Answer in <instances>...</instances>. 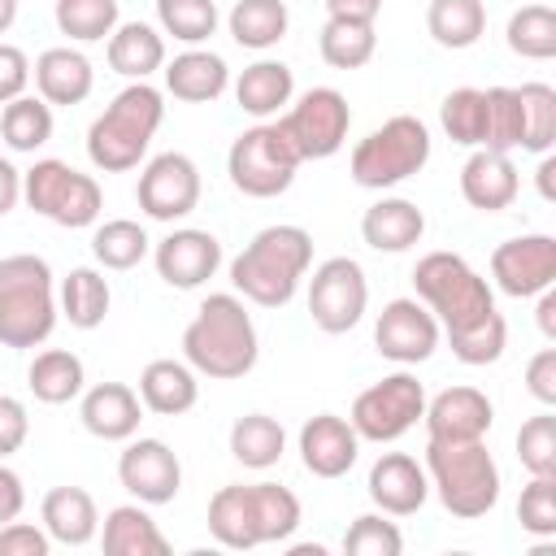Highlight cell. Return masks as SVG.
<instances>
[{
    "label": "cell",
    "instance_id": "6da1fadb",
    "mask_svg": "<svg viewBox=\"0 0 556 556\" xmlns=\"http://www.w3.org/2000/svg\"><path fill=\"white\" fill-rule=\"evenodd\" d=\"M182 356L195 374H208V378H243L256 356H261V343H256V326L243 308L239 295L230 291H217L200 304V313L191 317V326L182 330Z\"/></svg>",
    "mask_w": 556,
    "mask_h": 556
},
{
    "label": "cell",
    "instance_id": "7a4b0ae2",
    "mask_svg": "<svg viewBox=\"0 0 556 556\" xmlns=\"http://www.w3.org/2000/svg\"><path fill=\"white\" fill-rule=\"evenodd\" d=\"M313 261V235L304 226H265L235 261L230 282L261 308H282Z\"/></svg>",
    "mask_w": 556,
    "mask_h": 556
},
{
    "label": "cell",
    "instance_id": "3957f363",
    "mask_svg": "<svg viewBox=\"0 0 556 556\" xmlns=\"http://www.w3.org/2000/svg\"><path fill=\"white\" fill-rule=\"evenodd\" d=\"M165 117V104H161V91L148 87V83H130L113 96V104L91 122L87 130V156L96 169L104 174H122V169H135L156 135Z\"/></svg>",
    "mask_w": 556,
    "mask_h": 556
},
{
    "label": "cell",
    "instance_id": "277c9868",
    "mask_svg": "<svg viewBox=\"0 0 556 556\" xmlns=\"http://www.w3.org/2000/svg\"><path fill=\"white\" fill-rule=\"evenodd\" d=\"M56 326L52 269L35 252H17L0 261V343L4 348H39Z\"/></svg>",
    "mask_w": 556,
    "mask_h": 556
},
{
    "label": "cell",
    "instance_id": "5b68a950",
    "mask_svg": "<svg viewBox=\"0 0 556 556\" xmlns=\"http://www.w3.org/2000/svg\"><path fill=\"white\" fill-rule=\"evenodd\" d=\"M426 478L439 491L443 508L465 521L486 517L500 500V465L482 439H469V443L430 439L426 443Z\"/></svg>",
    "mask_w": 556,
    "mask_h": 556
},
{
    "label": "cell",
    "instance_id": "8992f818",
    "mask_svg": "<svg viewBox=\"0 0 556 556\" xmlns=\"http://www.w3.org/2000/svg\"><path fill=\"white\" fill-rule=\"evenodd\" d=\"M413 287L443 330H465L495 308L486 278L456 252H426L413 269Z\"/></svg>",
    "mask_w": 556,
    "mask_h": 556
},
{
    "label": "cell",
    "instance_id": "52a82bcc",
    "mask_svg": "<svg viewBox=\"0 0 556 556\" xmlns=\"http://www.w3.org/2000/svg\"><path fill=\"white\" fill-rule=\"evenodd\" d=\"M430 161V130L421 117H391L378 130H369L356 148H352V178L369 191L395 187L404 178H413L421 165Z\"/></svg>",
    "mask_w": 556,
    "mask_h": 556
},
{
    "label": "cell",
    "instance_id": "ba28073f",
    "mask_svg": "<svg viewBox=\"0 0 556 556\" xmlns=\"http://www.w3.org/2000/svg\"><path fill=\"white\" fill-rule=\"evenodd\" d=\"M22 200L43 213L48 222L56 226H91L104 208V195H100V182L91 174H78L74 165L48 156V161H35L26 174H22Z\"/></svg>",
    "mask_w": 556,
    "mask_h": 556
},
{
    "label": "cell",
    "instance_id": "9c48e42d",
    "mask_svg": "<svg viewBox=\"0 0 556 556\" xmlns=\"http://www.w3.org/2000/svg\"><path fill=\"white\" fill-rule=\"evenodd\" d=\"M300 169V156L295 148L287 143V135L278 130V122H261L252 130H243L230 152H226V174L230 182L252 195V200H269V195H282L291 187Z\"/></svg>",
    "mask_w": 556,
    "mask_h": 556
},
{
    "label": "cell",
    "instance_id": "30bf717a",
    "mask_svg": "<svg viewBox=\"0 0 556 556\" xmlns=\"http://www.w3.org/2000/svg\"><path fill=\"white\" fill-rule=\"evenodd\" d=\"M421 413H426V387L408 369H400V374L365 387L356 395L348 421L369 443H395L400 434H408L421 421Z\"/></svg>",
    "mask_w": 556,
    "mask_h": 556
},
{
    "label": "cell",
    "instance_id": "8fae6325",
    "mask_svg": "<svg viewBox=\"0 0 556 556\" xmlns=\"http://www.w3.org/2000/svg\"><path fill=\"white\" fill-rule=\"evenodd\" d=\"M348 126H352V109H348L343 91H334V87H308L278 117V130L287 135V143L295 148L300 161L334 156L348 139Z\"/></svg>",
    "mask_w": 556,
    "mask_h": 556
},
{
    "label": "cell",
    "instance_id": "7c38bea8",
    "mask_svg": "<svg viewBox=\"0 0 556 556\" xmlns=\"http://www.w3.org/2000/svg\"><path fill=\"white\" fill-rule=\"evenodd\" d=\"M365 304H369V282L352 256H330L313 269L308 313L326 334H348L365 317Z\"/></svg>",
    "mask_w": 556,
    "mask_h": 556
},
{
    "label": "cell",
    "instance_id": "4fadbf2b",
    "mask_svg": "<svg viewBox=\"0 0 556 556\" xmlns=\"http://www.w3.org/2000/svg\"><path fill=\"white\" fill-rule=\"evenodd\" d=\"M139 208L152 222H178L200 204V169L182 152H161L143 165L139 187H135Z\"/></svg>",
    "mask_w": 556,
    "mask_h": 556
},
{
    "label": "cell",
    "instance_id": "5bb4252c",
    "mask_svg": "<svg viewBox=\"0 0 556 556\" xmlns=\"http://www.w3.org/2000/svg\"><path fill=\"white\" fill-rule=\"evenodd\" d=\"M491 278L504 295H539L556 282V239L552 235H521L491 252Z\"/></svg>",
    "mask_w": 556,
    "mask_h": 556
},
{
    "label": "cell",
    "instance_id": "9a60e30c",
    "mask_svg": "<svg viewBox=\"0 0 556 556\" xmlns=\"http://www.w3.org/2000/svg\"><path fill=\"white\" fill-rule=\"evenodd\" d=\"M374 343L387 361L395 365H417V361H430L434 348H439V321L434 313L421 304V300H391L382 313H378V326H374Z\"/></svg>",
    "mask_w": 556,
    "mask_h": 556
},
{
    "label": "cell",
    "instance_id": "2e32d148",
    "mask_svg": "<svg viewBox=\"0 0 556 556\" xmlns=\"http://www.w3.org/2000/svg\"><path fill=\"white\" fill-rule=\"evenodd\" d=\"M117 478L139 504H169L182 486V465L161 439H135L117 456Z\"/></svg>",
    "mask_w": 556,
    "mask_h": 556
},
{
    "label": "cell",
    "instance_id": "e0dca14e",
    "mask_svg": "<svg viewBox=\"0 0 556 556\" xmlns=\"http://www.w3.org/2000/svg\"><path fill=\"white\" fill-rule=\"evenodd\" d=\"M421 421H426V434L439 443H469L491 430L495 408L478 387H447L426 404Z\"/></svg>",
    "mask_w": 556,
    "mask_h": 556
},
{
    "label": "cell",
    "instance_id": "ac0fdd59",
    "mask_svg": "<svg viewBox=\"0 0 556 556\" xmlns=\"http://www.w3.org/2000/svg\"><path fill=\"white\" fill-rule=\"evenodd\" d=\"M152 261H156V274H161L169 287L191 291V287H200V282H208V278L217 274V265H222V243H217L208 230H191V226H187V230L165 235V239L156 243Z\"/></svg>",
    "mask_w": 556,
    "mask_h": 556
},
{
    "label": "cell",
    "instance_id": "d6986e66",
    "mask_svg": "<svg viewBox=\"0 0 556 556\" xmlns=\"http://www.w3.org/2000/svg\"><path fill=\"white\" fill-rule=\"evenodd\" d=\"M356 452H361V434L352 430V421L334 413H317L300 430V460L313 478H343L356 465Z\"/></svg>",
    "mask_w": 556,
    "mask_h": 556
},
{
    "label": "cell",
    "instance_id": "ffe728a7",
    "mask_svg": "<svg viewBox=\"0 0 556 556\" xmlns=\"http://www.w3.org/2000/svg\"><path fill=\"white\" fill-rule=\"evenodd\" d=\"M426 495H430V478H426V469L413 456L387 452V456L374 460V469H369V500L382 513L408 517V513H417L426 504Z\"/></svg>",
    "mask_w": 556,
    "mask_h": 556
},
{
    "label": "cell",
    "instance_id": "44dd1931",
    "mask_svg": "<svg viewBox=\"0 0 556 556\" xmlns=\"http://www.w3.org/2000/svg\"><path fill=\"white\" fill-rule=\"evenodd\" d=\"M78 417H83V426H87L96 439L122 443V439H130V434L139 430V421H143V400H139L126 382H96V387L83 395Z\"/></svg>",
    "mask_w": 556,
    "mask_h": 556
},
{
    "label": "cell",
    "instance_id": "7402d4cb",
    "mask_svg": "<svg viewBox=\"0 0 556 556\" xmlns=\"http://www.w3.org/2000/svg\"><path fill=\"white\" fill-rule=\"evenodd\" d=\"M517 165L508 161V152H491V148H478L465 165H460V195L482 208V213H500L517 200Z\"/></svg>",
    "mask_w": 556,
    "mask_h": 556
},
{
    "label": "cell",
    "instance_id": "603a6c76",
    "mask_svg": "<svg viewBox=\"0 0 556 556\" xmlns=\"http://www.w3.org/2000/svg\"><path fill=\"white\" fill-rule=\"evenodd\" d=\"M361 235L374 252H408L421 235H426V217L413 200H400V195H387L378 200L374 208H365L361 217Z\"/></svg>",
    "mask_w": 556,
    "mask_h": 556
},
{
    "label": "cell",
    "instance_id": "cb8c5ba5",
    "mask_svg": "<svg viewBox=\"0 0 556 556\" xmlns=\"http://www.w3.org/2000/svg\"><path fill=\"white\" fill-rule=\"evenodd\" d=\"M91 61L74 48H48L35 61V87L48 104H83L91 96Z\"/></svg>",
    "mask_w": 556,
    "mask_h": 556
},
{
    "label": "cell",
    "instance_id": "d4e9b609",
    "mask_svg": "<svg viewBox=\"0 0 556 556\" xmlns=\"http://www.w3.org/2000/svg\"><path fill=\"white\" fill-rule=\"evenodd\" d=\"M230 83V70L217 52H204V48H191L182 56H174L165 65V87L174 100H187V104H208L226 91Z\"/></svg>",
    "mask_w": 556,
    "mask_h": 556
},
{
    "label": "cell",
    "instance_id": "484cf974",
    "mask_svg": "<svg viewBox=\"0 0 556 556\" xmlns=\"http://www.w3.org/2000/svg\"><path fill=\"white\" fill-rule=\"evenodd\" d=\"M208 534L230 547V552H252L261 547V526H256V504L252 486H222L208 500Z\"/></svg>",
    "mask_w": 556,
    "mask_h": 556
},
{
    "label": "cell",
    "instance_id": "4316f807",
    "mask_svg": "<svg viewBox=\"0 0 556 556\" xmlns=\"http://www.w3.org/2000/svg\"><path fill=\"white\" fill-rule=\"evenodd\" d=\"M139 400H143V408H152L161 417H178V413L195 408V400H200L195 369L182 361H152L139 374Z\"/></svg>",
    "mask_w": 556,
    "mask_h": 556
},
{
    "label": "cell",
    "instance_id": "83f0119b",
    "mask_svg": "<svg viewBox=\"0 0 556 556\" xmlns=\"http://www.w3.org/2000/svg\"><path fill=\"white\" fill-rule=\"evenodd\" d=\"M96 526H100V513H96V500L83 486H52L43 495V530H48V539H56L65 547H83V543H91Z\"/></svg>",
    "mask_w": 556,
    "mask_h": 556
},
{
    "label": "cell",
    "instance_id": "f1b7e54d",
    "mask_svg": "<svg viewBox=\"0 0 556 556\" xmlns=\"http://www.w3.org/2000/svg\"><path fill=\"white\" fill-rule=\"evenodd\" d=\"M100 547L109 556H165L169 552V539L156 530V521L139 504H117L104 517Z\"/></svg>",
    "mask_w": 556,
    "mask_h": 556
},
{
    "label": "cell",
    "instance_id": "f546056e",
    "mask_svg": "<svg viewBox=\"0 0 556 556\" xmlns=\"http://www.w3.org/2000/svg\"><path fill=\"white\" fill-rule=\"evenodd\" d=\"M109 65H113L122 78L143 83L152 70L165 65V39H161L148 22H122V26H113V35H109Z\"/></svg>",
    "mask_w": 556,
    "mask_h": 556
},
{
    "label": "cell",
    "instance_id": "4dcf8cb0",
    "mask_svg": "<svg viewBox=\"0 0 556 556\" xmlns=\"http://www.w3.org/2000/svg\"><path fill=\"white\" fill-rule=\"evenodd\" d=\"M291 91H295V78H291V70H287L282 61H256V65H248V70L239 74V83H235V100H239V109L252 113V117L278 113L282 104H291Z\"/></svg>",
    "mask_w": 556,
    "mask_h": 556
},
{
    "label": "cell",
    "instance_id": "1f68e13d",
    "mask_svg": "<svg viewBox=\"0 0 556 556\" xmlns=\"http://www.w3.org/2000/svg\"><path fill=\"white\" fill-rule=\"evenodd\" d=\"M109 282L100 269L91 265H78L61 278V313L74 330H96L104 317H109Z\"/></svg>",
    "mask_w": 556,
    "mask_h": 556
},
{
    "label": "cell",
    "instance_id": "d6a6232c",
    "mask_svg": "<svg viewBox=\"0 0 556 556\" xmlns=\"http://www.w3.org/2000/svg\"><path fill=\"white\" fill-rule=\"evenodd\" d=\"M26 382H30L35 400H43V404H70V400L83 391L87 374H83V361H78L74 352L48 348V352H39V356L30 361Z\"/></svg>",
    "mask_w": 556,
    "mask_h": 556
},
{
    "label": "cell",
    "instance_id": "836d02e7",
    "mask_svg": "<svg viewBox=\"0 0 556 556\" xmlns=\"http://www.w3.org/2000/svg\"><path fill=\"white\" fill-rule=\"evenodd\" d=\"M287 4L282 0H239L226 17L230 35L239 48H252V52H265L274 48L282 35H287Z\"/></svg>",
    "mask_w": 556,
    "mask_h": 556
},
{
    "label": "cell",
    "instance_id": "e575fe53",
    "mask_svg": "<svg viewBox=\"0 0 556 556\" xmlns=\"http://www.w3.org/2000/svg\"><path fill=\"white\" fill-rule=\"evenodd\" d=\"M282 447H287V434L274 417L265 413H248L230 426V456L248 469H269L282 460Z\"/></svg>",
    "mask_w": 556,
    "mask_h": 556
},
{
    "label": "cell",
    "instance_id": "d590c367",
    "mask_svg": "<svg viewBox=\"0 0 556 556\" xmlns=\"http://www.w3.org/2000/svg\"><path fill=\"white\" fill-rule=\"evenodd\" d=\"M426 26L443 48H473L486 30V9L482 0H430Z\"/></svg>",
    "mask_w": 556,
    "mask_h": 556
},
{
    "label": "cell",
    "instance_id": "8d00e7d4",
    "mask_svg": "<svg viewBox=\"0 0 556 556\" xmlns=\"http://www.w3.org/2000/svg\"><path fill=\"white\" fill-rule=\"evenodd\" d=\"M317 48H321V61L334 65V70H361L374 48H378V35H374V22H348V17H330L317 35Z\"/></svg>",
    "mask_w": 556,
    "mask_h": 556
},
{
    "label": "cell",
    "instance_id": "74e56055",
    "mask_svg": "<svg viewBox=\"0 0 556 556\" xmlns=\"http://www.w3.org/2000/svg\"><path fill=\"white\" fill-rule=\"evenodd\" d=\"M0 135L13 152H35L52 139V104L39 96H17L0 113Z\"/></svg>",
    "mask_w": 556,
    "mask_h": 556
},
{
    "label": "cell",
    "instance_id": "f35d334b",
    "mask_svg": "<svg viewBox=\"0 0 556 556\" xmlns=\"http://www.w3.org/2000/svg\"><path fill=\"white\" fill-rule=\"evenodd\" d=\"M508 48L526 61L556 56V9L552 4H526L508 17Z\"/></svg>",
    "mask_w": 556,
    "mask_h": 556
},
{
    "label": "cell",
    "instance_id": "ab89813d",
    "mask_svg": "<svg viewBox=\"0 0 556 556\" xmlns=\"http://www.w3.org/2000/svg\"><path fill=\"white\" fill-rule=\"evenodd\" d=\"M521 148L526 152H547L556 143V91L547 83H521Z\"/></svg>",
    "mask_w": 556,
    "mask_h": 556
},
{
    "label": "cell",
    "instance_id": "60d3db41",
    "mask_svg": "<svg viewBox=\"0 0 556 556\" xmlns=\"http://www.w3.org/2000/svg\"><path fill=\"white\" fill-rule=\"evenodd\" d=\"M91 252L104 269H135L143 256H148V235L139 222L130 217H113L104 226H96L91 235Z\"/></svg>",
    "mask_w": 556,
    "mask_h": 556
},
{
    "label": "cell",
    "instance_id": "b9f144b4",
    "mask_svg": "<svg viewBox=\"0 0 556 556\" xmlns=\"http://www.w3.org/2000/svg\"><path fill=\"white\" fill-rule=\"evenodd\" d=\"M439 122H443V130H447L452 143L482 148V130H486V91H478V87H456V91L439 104Z\"/></svg>",
    "mask_w": 556,
    "mask_h": 556
},
{
    "label": "cell",
    "instance_id": "7bdbcfd3",
    "mask_svg": "<svg viewBox=\"0 0 556 556\" xmlns=\"http://www.w3.org/2000/svg\"><path fill=\"white\" fill-rule=\"evenodd\" d=\"M447 343H452V356L460 365H491L508 348V321L491 308L482 321H473L465 330H447Z\"/></svg>",
    "mask_w": 556,
    "mask_h": 556
},
{
    "label": "cell",
    "instance_id": "ee69618b",
    "mask_svg": "<svg viewBox=\"0 0 556 556\" xmlns=\"http://www.w3.org/2000/svg\"><path fill=\"white\" fill-rule=\"evenodd\" d=\"M252 504H256V526L261 543H282L300 526V500L278 486V482H252Z\"/></svg>",
    "mask_w": 556,
    "mask_h": 556
},
{
    "label": "cell",
    "instance_id": "f6af8a7d",
    "mask_svg": "<svg viewBox=\"0 0 556 556\" xmlns=\"http://www.w3.org/2000/svg\"><path fill=\"white\" fill-rule=\"evenodd\" d=\"M56 26L61 35L78 43H96L113 35L117 26V0H56Z\"/></svg>",
    "mask_w": 556,
    "mask_h": 556
},
{
    "label": "cell",
    "instance_id": "bcb514c9",
    "mask_svg": "<svg viewBox=\"0 0 556 556\" xmlns=\"http://www.w3.org/2000/svg\"><path fill=\"white\" fill-rule=\"evenodd\" d=\"M156 22L165 35L182 43H204L217 30V4L213 0H156Z\"/></svg>",
    "mask_w": 556,
    "mask_h": 556
},
{
    "label": "cell",
    "instance_id": "7dc6e473",
    "mask_svg": "<svg viewBox=\"0 0 556 556\" xmlns=\"http://www.w3.org/2000/svg\"><path fill=\"white\" fill-rule=\"evenodd\" d=\"M482 148L491 152H513L521 148V100L517 87H486V130Z\"/></svg>",
    "mask_w": 556,
    "mask_h": 556
},
{
    "label": "cell",
    "instance_id": "c3c4849f",
    "mask_svg": "<svg viewBox=\"0 0 556 556\" xmlns=\"http://www.w3.org/2000/svg\"><path fill=\"white\" fill-rule=\"evenodd\" d=\"M517 521L521 530L552 539L556 534V473H530V482L521 486L517 500Z\"/></svg>",
    "mask_w": 556,
    "mask_h": 556
},
{
    "label": "cell",
    "instance_id": "681fc988",
    "mask_svg": "<svg viewBox=\"0 0 556 556\" xmlns=\"http://www.w3.org/2000/svg\"><path fill=\"white\" fill-rule=\"evenodd\" d=\"M343 552L348 556H400L404 552V534L395 521H382L378 513H365L348 526L343 534Z\"/></svg>",
    "mask_w": 556,
    "mask_h": 556
},
{
    "label": "cell",
    "instance_id": "f907efd6",
    "mask_svg": "<svg viewBox=\"0 0 556 556\" xmlns=\"http://www.w3.org/2000/svg\"><path fill=\"white\" fill-rule=\"evenodd\" d=\"M517 456L530 473H556V417L539 413L517 430Z\"/></svg>",
    "mask_w": 556,
    "mask_h": 556
},
{
    "label": "cell",
    "instance_id": "816d5d0a",
    "mask_svg": "<svg viewBox=\"0 0 556 556\" xmlns=\"http://www.w3.org/2000/svg\"><path fill=\"white\" fill-rule=\"evenodd\" d=\"M48 530L26 526V521H9L0 526V556H48Z\"/></svg>",
    "mask_w": 556,
    "mask_h": 556
},
{
    "label": "cell",
    "instance_id": "f5cc1de1",
    "mask_svg": "<svg viewBox=\"0 0 556 556\" xmlns=\"http://www.w3.org/2000/svg\"><path fill=\"white\" fill-rule=\"evenodd\" d=\"M30 434V417H26V404L13 400V395H0V460L13 456Z\"/></svg>",
    "mask_w": 556,
    "mask_h": 556
},
{
    "label": "cell",
    "instance_id": "db71d44e",
    "mask_svg": "<svg viewBox=\"0 0 556 556\" xmlns=\"http://www.w3.org/2000/svg\"><path fill=\"white\" fill-rule=\"evenodd\" d=\"M26 83H30V61H26V52L13 48V43H0V104L17 100V96L26 91Z\"/></svg>",
    "mask_w": 556,
    "mask_h": 556
},
{
    "label": "cell",
    "instance_id": "11a10c76",
    "mask_svg": "<svg viewBox=\"0 0 556 556\" xmlns=\"http://www.w3.org/2000/svg\"><path fill=\"white\" fill-rule=\"evenodd\" d=\"M526 387L539 404H556V348H543L526 365Z\"/></svg>",
    "mask_w": 556,
    "mask_h": 556
},
{
    "label": "cell",
    "instance_id": "9f6ffc18",
    "mask_svg": "<svg viewBox=\"0 0 556 556\" xmlns=\"http://www.w3.org/2000/svg\"><path fill=\"white\" fill-rule=\"evenodd\" d=\"M26 508V491H22V478L0 460V526L17 521V513Z\"/></svg>",
    "mask_w": 556,
    "mask_h": 556
},
{
    "label": "cell",
    "instance_id": "6f0895ef",
    "mask_svg": "<svg viewBox=\"0 0 556 556\" xmlns=\"http://www.w3.org/2000/svg\"><path fill=\"white\" fill-rule=\"evenodd\" d=\"M330 17H348V22H374L382 0H326Z\"/></svg>",
    "mask_w": 556,
    "mask_h": 556
},
{
    "label": "cell",
    "instance_id": "680465c9",
    "mask_svg": "<svg viewBox=\"0 0 556 556\" xmlns=\"http://www.w3.org/2000/svg\"><path fill=\"white\" fill-rule=\"evenodd\" d=\"M17 200H22V169H13V161L0 156V217L13 213Z\"/></svg>",
    "mask_w": 556,
    "mask_h": 556
},
{
    "label": "cell",
    "instance_id": "91938a15",
    "mask_svg": "<svg viewBox=\"0 0 556 556\" xmlns=\"http://www.w3.org/2000/svg\"><path fill=\"white\" fill-rule=\"evenodd\" d=\"M539 330H543L547 339H556V291H552V287L539 291Z\"/></svg>",
    "mask_w": 556,
    "mask_h": 556
},
{
    "label": "cell",
    "instance_id": "94428289",
    "mask_svg": "<svg viewBox=\"0 0 556 556\" xmlns=\"http://www.w3.org/2000/svg\"><path fill=\"white\" fill-rule=\"evenodd\" d=\"M552 174H556V161L543 152V165H539V195L543 200H556V187H552Z\"/></svg>",
    "mask_w": 556,
    "mask_h": 556
},
{
    "label": "cell",
    "instance_id": "6125c7cd",
    "mask_svg": "<svg viewBox=\"0 0 556 556\" xmlns=\"http://www.w3.org/2000/svg\"><path fill=\"white\" fill-rule=\"evenodd\" d=\"M13 17H17V0H0V35L13 26Z\"/></svg>",
    "mask_w": 556,
    "mask_h": 556
},
{
    "label": "cell",
    "instance_id": "be15d7a7",
    "mask_svg": "<svg viewBox=\"0 0 556 556\" xmlns=\"http://www.w3.org/2000/svg\"><path fill=\"white\" fill-rule=\"evenodd\" d=\"M326 547L321 543H300V547H291V556H321Z\"/></svg>",
    "mask_w": 556,
    "mask_h": 556
}]
</instances>
